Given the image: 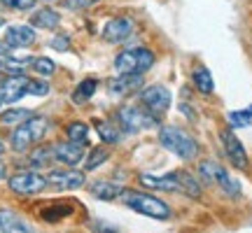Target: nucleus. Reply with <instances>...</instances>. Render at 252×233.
Segmentation results:
<instances>
[{"mask_svg":"<svg viewBox=\"0 0 252 233\" xmlns=\"http://www.w3.org/2000/svg\"><path fill=\"white\" fill-rule=\"evenodd\" d=\"M140 182L143 187L147 189H157V191H171V194H187V196H194L196 198L201 194V187L194 175L189 173H171V175H140Z\"/></svg>","mask_w":252,"mask_h":233,"instance_id":"nucleus-1","label":"nucleus"},{"mask_svg":"<svg viewBox=\"0 0 252 233\" xmlns=\"http://www.w3.org/2000/svg\"><path fill=\"white\" fill-rule=\"evenodd\" d=\"M119 201L128 205L131 210L140 212L145 217H152V219H168L171 217V207L163 203L161 198L152 196V194H143V191H133V189H124L119 194Z\"/></svg>","mask_w":252,"mask_h":233,"instance_id":"nucleus-2","label":"nucleus"},{"mask_svg":"<svg viewBox=\"0 0 252 233\" xmlns=\"http://www.w3.org/2000/svg\"><path fill=\"white\" fill-rule=\"evenodd\" d=\"M47 128H49V121H47L45 116H28L26 121H21V124L12 131V149L14 152H26L31 149L35 143H40L42 138H45Z\"/></svg>","mask_w":252,"mask_h":233,"instance_id":"nucleus-3","label":"nucleus"},{"mask_svg":"<svg viewBox=\"0 0 252 233\" xmlns=\"http://www.w3.org/2000/svg\"><path fill=\"white\" fill-rule=\"evenodd\" d=\"M159 140H161V145L168 152H173L175 156H180L185 161L194 159L198 154V143L187 131H182L178 126H163L159 131Z\"/></svg>","mask_w":252,"mask_h":233,"instance_id":"nucleus-4","label":"nucleus"},{"mask_svg":"<svg viewBox=\"0 0 252 233\" xmlns=\"http://www.w3.org/2000/svg\"><path fill=\"white\" fill-rule=\"evenodd\" d=\"M154 65V54L150 49H126L115 58V70L119 75H143Z\"/></svg>","mask_w":252,"mask_h":233,"instance_id":"nucleus-5","label":"nucleus"},{"mask_svg":"<svg viewBox=\"0 0 252 233\" xmlns=\"http://www.w3.org/2000/svg\"><path fill=\"white\" fill-rule=\"evenodd\" d=\"M198 175L206 179V182H213V184H220V187L224 189L229 196H236L238 191H241V184L236 182V179H231V175L220 166V163L215 161H203L201 166H198Z\"/></svg>","mask_w":252,"mask_h":233,"instance_id":"nucleus-6","label":"nucleus"},{"mask_svg":"<svg viewBox=\"0 0 252 233\" xmlns=\"http://www.w3.org/2000/svg\"><path fill=\"white\" fill-rule=\"evenodd\" d=\"M119 124L124 126L128 133H135V131H143V128H152L157 126V116H152L147 110L135 108V105H126L117 112Z\"/></svg>","mask_w":252,"mask_h":233,"instance_id":"nucleus-7","label":"nucleus"},{"mask_svg":"<svg viewBox=\"0 0 252 233\" xmlns=\"http://www.w3.org/2000/svg\"><path fill=\"white\" fill-rule=\"evenodd\" d=\"M140 100L152 116H161L171 108V91L161 84H154V87H147L145 91H140Z\"/></svg>","mask_w":252,"mask_h":233,"instance_id":"nucleus-8","label":"nucleus"},{"mask_svg":"<svg viewBox=\"0 0 252 233\" xmlns=\"http://www.w3.org/2000/svg\"><path fill=\"white\" fill-rule=\"evenodd\" d=\"M7 184L14 194L31 196V194H40L47 187V177H42L40 173H33V171H21L17 175H12Z\"/></svg>","mask_w":252,"mask_h":233,"instance_id":"nucleus-9","label":"nucleus"},{"mask_svg":"<svg viewBox=\"0 0 252 233\" xmlns=\"http://www.w3.org/2000/svg\"><path fill=\"white\" fill-rule=\"evenodd\" d=\"M133 19L128 17H115L110 19L108 24L103 26V40L105 42H110V45H122V42H126L128 37L133 35Z\"/></svg>","mask_w":252,"mask_h":233,"instance_id":"nucleus-10","label":"nucleus"},{"mask_svg":"<svg viewBox=\"0 0 252 233\" xmlns=\"http://www.w3.org/2000/svg\"><path fill=\"white\" fill-rule=\"evenodd\" d=\"M220 138H222L224 152H226V156L231 159V163L238 166V168H245V166H248V154H245L243 145H241V140L236 138L234 131H231V128H224V131L220 133Z\"/></svg>","mask_w":252,"mask_h":233,"instance_id":"nucleus-11","label":"nucleus"},{"mask_svg":"<svg viewBox=\"0 0 252 233\" xmlns=\"http://www.w3.org/2000/svg\"><path fill=\"white\" fill-rule=\"evenodd\" d=\"M28 93V77L26 75H9L7 80L0 84V98L5 103H14L21 96Z\"/></svg>","mask_w":252,"mask_h":233,"instance_id":"nucleus-12","label":"nucleus"},{"mask_svg":"<svg viewBox=\"0 0 252 233\" xmlns=\"http://www.w3.org/2000/svg\"><path fill=\"white\" fill-rule=\"evenodd\" d=\"M47 182L52 187L61 189V191H68V189H80L84 184V173L77 171H52Z\"/></svg>","mask_w":252,"mask_h":233,"instance_id":"nucleus-13","label":"nucleus"},{"mask_svg":"<svg viewBox=\"0 0 252 233\" xmlns=\"http://www.w3.org/2000/svg\"><path fill=\"white\" fill-rule=\"evenodd\" d=\"M54 159H59L61 163H68V166H75V163L82 161V156H84V145L80 143H56L54 147Z\"/></svg>","mask_w":252,"mask_h":233,"instance_id":"nucleus-14","label":"nucleus"},{"mask_svg":"<svg viewBox=\"0 0 252 233\" xmlns=\"http://www.w3.org/2000/svg\"><path fill=\"white\" fill-rule=\"evenodd\" d=\"M0 233H35L26 219L12 210H0Z\"/></svg>","mask_w":252,"mask_h":233,"instance_id":"nucleus-15","label":"nucleus"},{"mask_svg":"<svg viewBox=\"0 0 252 233\" xmlns=\"http://www.w3.org/2000/svg\"><path fill=\"white\" fill-rule=\"evenodd\" d=\"M5 42H7L12 49H14V47H28L35 42V30L31 26H24V24L9 26L7 33H5Z\"/></svg>","mask_w":252,"mask_h":233,"instance_id":"nucleus-16","label":"nucleus"},{"mask_svg":"<svg viewBox=\"0 0 252 233\" xmlns=\"http://www.w3.org/2000/svg\"><path fill=\"white\" fill-rule=\"evenodd\" d=\"M124 189L119 187L117 182H105V179H98V182H94L91 184V194L96 198H100V201H115V198H119V194H122Z\"/></svg>","mask_w":252,"mask_h":233,"instance_id":"nucleus-17","label":"nucleus"},{"mask_svg":"<svg viewBox=\"0 0 252 233\" xmlns=\"http://www.w3.org/2000/svg\"><path fill=\"white\" fill-rule=\"evenodd\" d=\"M31 24L37 28H56L61 24V14L54 12V9H37L31 17Z\"/></svg>","mask_w":252,"mask_h":233,"instance_id":"nucleus-18","label":"nucleus"},{"mask_svg":"<svg viewBox=\"0 0 252 233\" xmlns=\"http://www.w3.org/2000/svg\"><path fill=\"white\" fill-rule=\"evenodd\" d=\"M140 84H143V75H119L117 80L110 82V89H112V93H128Z\"/></svg>","mask_w":252,"mask_h":233,"instance_id":"nucleus-19","label":"nucleus"},{"mask_svg":"<svg viewBox=\"0 0 252 233\" xmlns=\"http://www.w3.org/2000/svg\"><path fill=\"white\" fill-rule=\"evenodd\" d=\"M194 84H196V89L201 93H213L215 82H213V75H210V70H208L206 65H198L196 70H194Z\"/></svg>","mask_w":252,"mask_h":233,"instance_id":"nucleus-20","label":"nucleus"},{"mask_svg":"<svg viewBox=\"0 0 252 233\" xmlns=\"http://www.w3.org/2000/svg\"><path fill=\"white\" fill-rule=\"evenodd\" d=\"M31 115V110H24V108H9L0 115V124L2 126H19L21 121H26Z\"/></svg>","mask_w":252,"mask_h":233,"instance_id":"nucleus-21","label":"nucleus"},{"mask_svg":"<svg viewBox=\"0 0 252 233\" xmlns=\"http://www.w3.org/2000/svg\"><path fill=\"white\" fill-rule=\"evenodd\" d=\"M96 89H98V82L96 80H84V82H80L77 84V89H75V93H72V100L75 103H87V100L96 93Z\"/></svg>","mask_w":252,"mask_h":233,"instance_id":"nucleus-22","label":"nucleus"},{"mask_svg":"<svg viewBox=\"0 0 252 233\" xmlns=\"http://www.w3.org/2000/svg\"><path fill=\"white\" fill-rule=\"evenodd\" d=\"M65 133H68V140L84 145L87 143V138H89V126L84 124V121H72V124H68Z\"/></svg>","mask_w":252,"mask_h":233,"instance_id":"nucleus-23","label":"nucleus"},{"mask_svg":"<svg viewBox=\"0 0 252 233\" xmlns=\"http://www.w3.org/2000/svg\"><path fill=\"white\" fill-rule=\"evenodd\" d=\"M108 156H110V152H108V147H94L89 152V156H87V171H96L100 163H105L108 161Z\"/></svg>","mask_w":252,"mask_h":233,"instance_id":"nucleus-24","label":"nucleus"},{"mask_svg":"<svg viewBox=\"0 0 252 233\" xmlns=\"http://www.w3.org/2000/svg\"><path fill=\"white\" fill-rule=\"evenodd\" d=\"M52 159H54V149H52V147H37V149L31 152L28 163H31V166H49Z\"/></svg>","mask_w":252,"mask_h":233,"instance_id":"nucleus-25","label":"nucleus"},{"mask_svg":"<svg viewBox=\"0 0 252 233\" xmlns=\"http://www.w3.org/2000/svg\"><path fill=\"white\" fill-rule=\"evenodd\" d=\"M96 131H98V135L103 138L105 145H115L119 140V131L112 124H108V121H100V124L96 126Z\"/></svg>","mask_w":252,"mask_h":233,"instance_id":"nucleus-26","label":"nucleus"},{"mask_svg":"<svg viewBox=\"0 0 252 233\" xmlns=\"http://www.w3.org/2000/svg\"><path fill=\"white\" fill-rule=\"evenodd\" d=\"M33 70H35L40 77H49V75H54L56 63L52 61V58L42 56V58H35V61H33Z\"/></svg>","mask_w":252,"mask_h":233,"instance_id":"nucleus-27","label":"nucleus"},{"mask_svg":"<svg viewBox=\"0 0 252 233\" xmlns=\"http://www.w3.org/2000/svg\"><path fill=\"white\" fill-rule=\"evenodd\" d=\"M229 124L236 128H245L252 124V108L243 110V112H229Z\"/></svg>","mask_w":252,"mask_h":233,"instance_id":"nucleus-28","label":"nucleus"},{"mask_svg":"<svg viewBox=\"0 0 252 233\" xmlns=\"http://www.w3.org/2000/svg\"><path fill=\"white\" fill-rule=\"evenodd\" d=\"M65 215H70V205H54V207H49V210L42 212L45 222H59V219Z\"/></svg>","mask_w":252,"mask_h":233,"instance_id":"nucleus-29","label":"nucleus"},{"mask_svg":"<svg viewBox=\"0 0 252 233\" xmlns=\"http://www.w3.org/2000/svg\"><path fill=\"white\" fill-rule=\"evenodd\" d=\"M0 7L26 12V9H33V7H35V0H0Z\"/></svg>","mask_w":252,"mask_h":233,"instance_id":"nucleus-30","label":"nucleus"},{"mask_svg":"<svg viewBox=\"0 0 252 233\" xmlns=\"http://www.w3.org/2000/svg\"><path fill=\"white\" fill-rule=\"evenodd\" d=\"M28 93L31 96H47L49 93V84L42 80H28Z\"/></svg>","mask_w":252,"mask_h":233,"instance_id":"nucleus-31","label":"nucleus"},{"mask_svg":"<svg viewBox=\"0 0 252 233\" xmlns=\"http://www.w3.org/2000/svg\"><path fill=\"white\" fill-rule=\"evenodd\" d=\"M52 47L54 49H59V52H68V47H70V40L65 35H56L54 40H52Z\"/></svg>","mask_w":252,"mask_h":233,"instance_id":"nucleus-32","label":"nucleus"},{"mask_svg":"<svg viewBox=\"0 0 252 233\" xmlns=\"http://www.w3.org/2000/svg\"><path fill=\"white\" fill-rule=\"evenodd\" d=\"M98 0H65V5L68 7H75V9H84V7H91V5H96Z\"/></svg>","mask_w":252,"mask_h":233,"instance_id":"nucleus-33","label":"nucleus"},{"mask_svg":"<svg viewBox=\"0 0 252 233\" xmlns=\"http://www.w3.org/2000/svg\"><path fill=\"white\" fill-rule=\"evenodd\" d=\"M5 177V166H2V163H0V179Z\"/></svg>","mask_w":252,"mask_h":233,"instance_id":"nucleus-34","label":"nucleus"},{"mask_svg":"<svg viewBox=\"0 0 252 233\" xmlns=\"http://www.w3.org/2000/svg\"><path fill=\"white\" fill-rule=\"evenodd\" d=\"M2 152H5V145L0 143V156H2Z\"/></svg>","mask_w":252,"mask_h":233,"instance_id":"nucleus-35","label":"nucleus"},{"mask_svg":"<svg viewBox=\"0 0 252 233\" xmlns=\"http://www.w3.org/2000/svg\"><path fill=\"white\" fill-rule=\"evenodd\" d=\"M2 24H5V21H2V17H0V26H2Z\"/></svg>","mask_w":252,"mask_h":233,"instance_id":"nucleus-36","label":"nucleus"},{"mask_svg":"<svg viewBox=\"0 0 252 233\" xmlns=\"http://www.w3.org/2000/svg\"><path fill=\"white\" fill-rule=\"evenodd\" d=\"M0 108H2V98H0Z\"/></svg>","mask_w":252,"mask_h":233,"instance_id":"nucleus-37","label":"nucleus"},{"mask_svg":"<svg viewBox=\"0 0 252 233\" xmlns=\"http://www.w3.org/2000/svg\"><path fill=\"white\" fill-rule=\"evenodd\" d=\"M0 70H2V63H0Z\"/></svg>","mask_w":252,"mask_h":233,"instance_id":"nucleus-38","label":"nucleus"},{"mask_svg":"<svg viewBox=\"0 0 252 233\" xmlns=\"http://www.w3.org/2000/svg\"><path fill=\"white\" fill-rule=\"evenodd\" d=\"M47 2H52V0H47Z\"/></svg>","mask_w":252,"mask_h":233,"instance_id":"nucleus-39","label":"nucleus"}]
</instances>
